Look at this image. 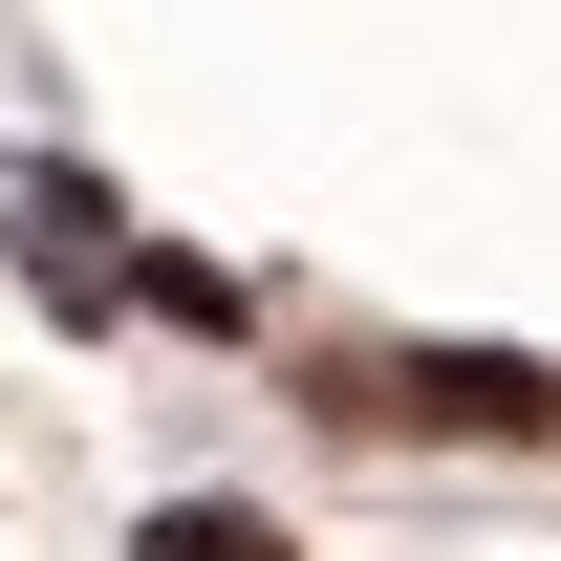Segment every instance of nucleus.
<instances>
[{"instance_id": "nucleus-1", "label": "nucleus", "mask_w": 561, "mask_h": 561, "mask_svg": "<svg viewBox=\"0 0 561 561\" xmlns=\"http://www.w3.org/2000/svg\"><path fill=\"white\" fill-rule=\"evenodd\" d=\"M151 561H280V518H238V496H173V518H151Z\"/></svg>"}]
</instances>
